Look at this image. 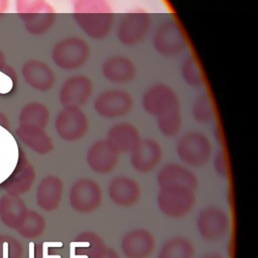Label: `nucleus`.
<instances>
[{
  "mask_svg": "<svg viewBox=\"0 0 258 258\" xmlns=\"http://www.w3.org/2000/svg\"><path fill=\"white\" fill-rule=\"evenodd\" d=\"M159 188L185 187L195 190L199 185L197 175L185 166L177 163L165 164L157 174Z\"/></svg>",
  "mask_w": 258,
  "mask_h": 258,
  "instance_id": "obj_18",
  "label": "nucleus"
},
{
  "mask_svg": "<svg viewBox=\"0 0 258 258\" xmlns=\"http://www.w3.org/2000/svg\"><path fill=\"white\" fill-rule=\"evenodd\" d=\"M214 167L219 175L222 177L228 176V165L226 160V155L223 151L217 152L215 159H214Z\"/></svg>",
  "mask_w": 258,
  "mask_h": 258,
  "instance_id": "obj_35",
  "label": "nucleus"
},
{
  "mask_svg": "<svg viewBox=\"0 0 258 258\" xmlns=\"http://www.w3.org/2000/svg\"><path fill=\"white\" fill-rule=\"evenodd\" d=\"M23 247L13 237L0 235V258H22Z\"/></svg>",
  "mask_w": 258,
  "mask_h": 258,
  "instance_id": "obj_33",
  "label": "nucleus"
},
{
  "mask_svg": "<svg viewBox=\"0 0 258 258\" xmlns=\"http://www.w3.org/2000/svg\"><path fill=\"white\" fill-rule=\"evenodd\" d=\"M230 219L225 211L217 207H208L200 212L197 229L206 242H218L229 232Z\"/></svg>",
  "mask_w": 258,
  "mask_h": 258,
  "instance_id": "obj_11",
  "label": "nucleus"
},
{
  "mask_svg": "<svg viewBox=\"0 0 258 258\" xmlns=\"http://www.w3.org/2000/svg\"><path fill=\"white\" fill-rule=\"evenodd\" d=\"M155 238L145 229L126 233L121 241V250L126 258H149L155 250Z\"/></svg>",
  "mask_w": 258,
  "mask_h": 258,
  "instance_id": "obj_16",
  "label": "nucleus"
},
{
  "mask_svg": "<svg viewBox=\"0 0 258 258\" xmlns=\"http://www.w3.org/2000/svg\"><path fill=\"white\" fill-rule=\"evenodd\" d=\"M106 140L118 153H131L141 141L136 126L128 122H120L110 127Z\"/></svg>",
  "mask_w": 258,
  "mask_h": 258,
  "instance_id": "obj_21",
  "label": "nucleus"
},
{
  "mask_svg": "<svg viewBox=\"0 0 258 258\" xmlns=\"http://www.w3.org/2000/svg\"><path fill=\"white\" fill-rule=\"evenodd\" d=\"M18 139L29 149L39 155H45L52 151L53 142L44 128L19 125L15 131Z\"/></svg>",
  "mask_w": 258,
  "mask_h": 258,
  "instance_id": "obj_23",
  "label": "nucleus"
},
{
  "mask_svg": "<svg viewBox=\"0 0 258 258\" xmlns=\"http://www.w3.org/2000/svg\"><path fill=\"white\" fill-rule=\"evenodd\" d=\"M133 105L134 102L130 93L122 89H109L95 99L94 110L101 117L115 119L128 115Z\"/></svg>",
  "mask_w": 258,
  "mask_h": 258,
  "instance_id": "obj_10",
  "label": "nucleus"
},
{
  "mask_svg": "<svg viewBox=\"0 0 258 258\" xmlns=\"http://www.w3.org/2000/svg\"><path fill=\"white\" fill-rule=\"evenodd\" d=\"M92 94V80L85 75H76L63 81L58 92V100L62 107L81 108L90 100Z\"/></svg>",
  "mask_w": 258,
  "mask_h": 258,
  "instance_id": "obj_12",
  "label": "nucleus"
},
{
  "mask_svg": "<svg viewBox=\"0 0 258 258\" xmlns=\"http://www.w3.org/2000/svg\"><path fill=\"white\" fill-rule=\"evenodd\" d=\"M163 151L161 145L152 138L141 139L136 148L130 153L132 167L140 173L152 171L161 162Z\"/></svg>",
  "mask_w": 258,
  "mask_h": 258,
  "instance_id": "obj_13",
  "label": "nucleus"
},
{
  "mask_svg": "<svg viewBox=\"0 0 258 258\" xmlns=\"http://www.w3.org/2000/svg\"><path fill=\"white\" fill-rule=\"evenodd\" d=\"M103 258H120V256L114 249L108 247L107 250H106L105 255L103 256Z\"/></svg>",
  "mask_w": 258,
  "mask_h": 258,
  "instance_id": "obj_38",
  "label": "nucleus"
},
{
  "mask_svg": "<svg viewBox=\"0 0 258 258\" xmlns=\"http://www.w3.org/2000/svg\"><path fill=\"white\" fill-rule=\"evenodd\" d=\"M73 18L81 30L94 40L107 37L115 16L108 0H73Z\"/></svg>",
  "mask_w": 258,
  "mask_h": 258,
  "instance_id": "obj_1",
  "label": "nucleus"
},
{
  "mask_svg": "<svg viewBox=\"0 0 258 258\" xmlns=\"http://www.w3.org/2000/svg\"><path fill=\"white\" fill-rule=\"evenodd\" d=\"M35 177L34 167L30 164L26 155L20 150L16 166L8 178L3 181L2 187L10 195L20 196L31 188Z\"/></svg>",
  "mask_w": 258,
  "mask_h": 258,
  "instance_id": "obj_17",
  "label": "nucleus"
},
{
  "mask_svg": "<svg viewBox=\"0 0 258 258\" xmlns=\"http://www.w3.org/2000/svg\"><path fill=\"white\" fill-rule=\"evenodd\" d=\"M63 182L56 175H47L41 179L36 189V204L46 212L55 211L62 199Z\"/></svg>",
  "mask_w": 258,
  "mask_h": 258,
  "instance_id": "obj_22",
  "label": "nucleus"
},
{
  "mask_svg": "<svg viewBox=\"0 0 258 258\" xmlns=\"http://www.w3.org/2000/svg\"><path fill=\"white\" fill-rule=\"evenodd\" d=\"M89 119L78 107H62L54 120V129L58 137L68 142H75L85 137L89 130Z\"/></svg>",
  "mask_w": 258,
  "mask_h": 258,
  "instance_id": "obj_9",
  "label": "nucleus"
},
{
  "mask_svg": "<svg viewBox=\"0 0 258 258\" xmlns=\"http://www.w3.org/2000/svg\"><path fill=\"white\" fill-rule=\"evenodd\" d=\"M152 19L143 9H135L125 13L119 20L116 35L120 43L134 46L141 43L147 36Z\"/></svg>",
  "mask_w": 258,
  "mask_h": 258,
  "instance_id": "obj_5",
  "label": "nucleus"
},
{
  "mask_svg": "<svg viewBox=\"0 0 258 258\" xmlns=\"http://www.w3.org/2000/svg\"><path fill=\"white\" fill-rule=\"evenodd\" d=\"M191 115L201 124L210 123L214 119L215 111L209 94L202 93L194 99L191 103Z\"/></svg>",
  "mask_w": 258,
  "mask_h": 258,
  "instance_id": "obj_30",
  "label": "nucleus"
},
{
  "mask_svg": "<svg viewBox=\"0 0 258 258\" xmlns=\"http://www.w3.org/2000/svg\"><path fill=\"white\" fill-rule=\"evenodd\" d=\"M50 112L40 102L33 101L25 104L19 112V125H30L45 128L49 122Z\"/></svg>",
  "mask_w": 258,
  "mask_h": 258,
  "instance_id": "obj_27",
  "label": "nucleus"
},
{
  "mask_svg": "<svg viewBox=\"0 0 258 258\" xmlns=\"http://www.w3.org/2000/svg\"><path fill=\"white\" fill-rule=\"evenodd\" d=\"M86 161L94 172L106 174L112 172L117 166L119 153L106 139H101L89 147Z\"/></svg>",
  "mask_w": 258,
  "mask_h": 258,
  "instance_id": "obj_15",
  "label": "nucleus"
},
{
  "mask_svg": "<svg viewBox=\"0 0 258 258\" xmlns=\"http://www.w3.org/2000/svg\"><path fill=\"white\" fill-rule=\"evenodd\" d=\"M212 143L207 135L197 131L183 134L176 143L178 158L187 165L199 167L205 165L212 156Z\"/></svg>",
  "mask_w": 258,
  "mask_h": 258,
  "instance_id": "obj_4",
  "label": "nucleus"
},
{
  "mask_svg": "<svg viewBox=\"0 0 258 258\" xmlns=\"http://www.w3.org/2000/svg\"><path fill=\"white\" fill-rule=\"evenodd\" d=\"M46 222L37 212L28 210L26 216L17 229L18 233L27 239H34L41 236L45 230Z\"/></svg>",
  "mask_w": 258,
  "mask_h": 258,
  "instance_id": "obj_29",
  "label": "nucleus"
},
{
  "mask_svg": "<svg viewBox=\"0 0 258 258\" xmlns=\"http://www.w3.org/2000/svg\"><path fill=\"white\" fill-rule=\"evenodd\" d=\"M103 77L110 83L122 85L130 83L136 76V67L126 55L116 54L104 59L101 64Z\"/></svg>",
  "mask_w": 258,
  "mask_h": 258,
  "instance_id": "obj_19",
  "label": "nucleus"
},
{
  "mask_svg": "<svg viewBox=\"0 0 258 258\" xmlns=\"http://www.w3.org/2000/svg\"><path fill=\"white\" fill-rule=\"evenodd\" d=\"M27 208L19 196L5 195L0 199V219L10 229L17 230L23 222Z\"/></svg>",
  "mask_w": 258,
  "mask_h": 258,
  "instance_id": "obj_25",
  "label": "nucleus"
},
{
  "mask_svg": "<svg viewBox=\"0 0 258 258\" xmlns=\"http://www.w3.org/2000/svg\"><path fill=\"white\" fill-rule=\"evenodd\" d=\"M22 78L27 86L38 92H47L55 84L53 70L43 60L28 59L21 68Z\"/></svg>",
  "mask_w": 258,
  "mask_h": 258,
  "instance_id": "obj_14",
  "label": "nucleus"
},
{
  "mask_svg": "<svg viewBox=\"0 0 258 258\" xmlns=\"http://www.w3.org/2000/svg\"><path fill=\"white\" fill-rule=\"evenodd\" d=\"M196 249L191 241L182 236H176L164 242L157 258H195Z\"/></svg>",
  "mask_w": 258,
  "mask_h": 258,
  "instance_id": "obj_28",
  "label": "nucleus"
},
{
  "mask_svg": "<svg viewBox=\"0 0 258 258\" xmlns=\"http://www.w3.org/2000/svg\"><path fill=\"white\" fill-rule=\"evenodd\" d=\"M33 258H49V256L47 255L46 249L42 245H37L34 248Z\"/></svg>",
  "mask_w": 258,
  "mask_h": 258,
  "instance_id": "obj_36",
  "label": "nucleus"
},
{
  "mask_svg": "<svg viewBox=\"0 0 258 258\" xmlns=\"http://www.w3.org/2000/svg\"><path fill=\"white\" fill-rule=\"evenodd\" d=\"M6 67V55L0 48V71H3Z\"/></svg>",
  "mask_w": 258,
  "mask_h": 258,
  "instance_id": "obj_40",
  "label": "nucleus"
},
{
  "mask_svg": "<svg viewBox=\"0 0 258 258\" xmlns=\"http://www.w3.org/2000/svg\"><path fill=\"white\" fill-rule=\"evenodd\" d=\"M143 110L156 119L166 114L180 111V101L175 91L166 84L157 83L150 86L142 95Z\"/></svg>",
  "mask_w": 258,
  "mask_h": 258,
  "instance_id": "obj_3",
  "label": "nucleus"
},
{
  "mask_svg": "<svg viewBox=\"0 0 258 258\" xmlns=\"http://www.w3.org/2000/svg\"><path fill=\"white\" fill-rule=\"evenodd\" d=\"M25 30L31 35H42L47 33L56 21V12L49 3L40 11L20 15Z\"/></svg>",
  "mask_w": 258,
  "mask_h": 258,
  "instance_id": "obj_26",
  "label": "nucleus"
},
{
  "mask_svg": "<svg viewBox=\"0 0 258 258\" xmlns=\"http://www.w3.org/2000/svg\"><path fill=\"white\" fill-rule=\"evenodd\" d=\"M0 126L8 129L9 127V122H8V118L6 117V115L3 112H0Z\"/></svg>",
  "mask_w": 258,
  "mask_h": 258,
  "instance_id": "obj_39",
  "label": "nucleus"
},
{
  "mask_svg": "<svg viewBox=\"0 0 258 258\" xmlns=\"http://www.w3.org/2000/svg\"><path fill=\"white\" fill-rule=\"evenodd\" d=\"M91 55L89 43L79 36H67L54 43L51 49L53 63L64 71L78 70L86 64Z\"/></svg>",
  "mask_w": 258,
  "mask_h": 258,
  "instance_id": "obj_2",
  "label": "nucleus"
},
{
  "mask_svg": "<svg viewBox=\"0 0 258 258\" xmlns=\"http://www.w3.org/2000/svg\"><path fill=\"white\" fill-rule=\"evenodd\" d=\"M202 258H223L220 254H217V253H210V254H207L205 256H203Z\"/></svg>",
  "mask_w": 258,
  "mask_h": 258,
  "instance_id": "obj_41",
  "label": "nucleus"
},
{
  "mask_svg": "<svg viewBox=\"0 0 258 258\" xmlns=\"http://www.w3.org/2000/svg\"><path fill=\"white\" fill-rule=\"evenodd\" d=\"M48 4L47 0H15V10L20 16L40 11Z\"/></svg>",
  "mask_w": 258,
  "mask_h": 258,
  "instance_id": "obj_34",
  "label": "nucleus"
},
{
  "mask_svg": "<svg viewBox=\"0 0 258 258\" xmlns=\"http://www.w3.org/2000/svg\"><path fill=\"white\" fill-rule=\"evenodd\" d=\"M108 195L113 204L127 208L138 203L141 189L139 183L132 177L119 175L109 183Z\"/></svg>",
  "mask_w": 258,
  "mask_h": 258,
  "instance_id": "obj_20",
  "label": "nucleus"
},
{
  "mask_svg": "<svg viewBox=\"0 0 258 258\" xmlns=\"http://www.w3.org/2000/svg\"><path fill=\"white\" fill-rule=\"evenodd\" d=\"M102 200L101 186L92 178H80L70 188L69 202L75 212L81 214L93 213L99 209Z\"/></svg>",
  "mask_w": 258,
  "mask_h": 258,
  "instance_id": "obj_8",
  "label": "nucleus"
},
{
  "mask_svg": "<svg viewBox=\"0 0 258 258\" xmlns=\"http://www.w3.org/2000/svg\"><path fill=\"white\" fill-rule=\"evenodd\" d=\"M152 46L161 56L179 55L186 46V39L179 24L172 19L161 22L153 34Z\"/></svg>",
  "mask_w": 258,
  "mask_h": 258,
  "instance_id": "obj_7",
  "label": "nucleus"
},
{
  "mask_svg": "<svg viewBox=\"0 0 258 258\" xmlns=\"http://www.w3.org/2000/svg\"><path fill=\"white\" fill-rule=\"evenodd\" d=\"M10 0H0V16L5 14L9 8Z\"/></svg>",
  "mask_w": 258,
  "mask_h": 258,
  "instance_id": "obj_37",
  "label": "nucleus"
},
{
  "mask_svg": "<svg viewBox=\"0 0 258 258\" xmlns=\"http://www.w3.org/2000/svg\"><path fill=\"white\" fill-rule=\"evenodd\" d=\"M180 75L183 82L192 88H199L204 85V76L197 59L189 55L184 58L180 67Z\"/></svg>",
  "mask_w": 258,
  "mask_h": 258,
  "instance_id": "obj_31",
  "label": "nucleus"
},
{
  "mask_svg": "<svg viewBox=\"0 0 258 258\" xmlns=\"http://www.w3.org/2000/svg\"><path fill=\"white\" fill-rule=\"evenodd\" d=\"M195 190L185 187L159 188L157 206L168 218L180 219L191 212L196 206Z\"/></svg>",
  "mask_w": 258,
  "mask_h": 258,
  "instance_id": "obj_6",
  "label": "nucleus"
},
{
  "mask_svg": "<svg viewBox=\"0 0 258 258\" xmlns=\"http://www.w3.org/2000/svg\"><path fill=\"white\" fill-rule=\"evenodd\" d=\"M107 248L104 240L90 231L80 233L73 241L74 258H103Z\"/></svg>",
  "mask_w": 258,
  "mask_h": 258,
  "instance_id": "obj_24",
  "label": "nucleus"
},
{
  "mask_svg": "<svg viewBox=\"0 0 258 258\" xmlns=\"http://www.w3.org/2000/svg\"><path fill=\"white\" fill-rule=\"evenodd\" d=\"M156 121H157V128L159 132L167 138L175 137L179 133L182 126L180 111H175V112L166 114L162 117L157 118Z\"/></svg>",
  "mask_w": 258,
  "mask_h": 258,
  "instance_id": "obj_32",
  "label": "nucleus"
}]
</instances>
